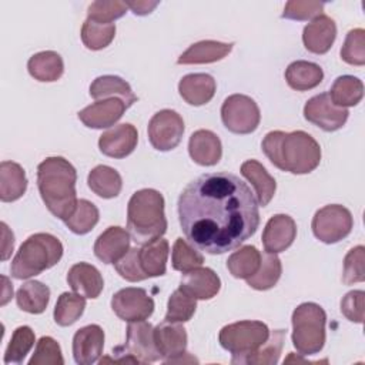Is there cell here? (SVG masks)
Returning <instances> with one entry per match:
<instances>
[{
	"label": "cell",
	"instance_id": "obj_1",
	"mask_svg": "<svg viewBox=\"0 0 365 365\" xmlns=\"http://www.w3.org/2000/svg\"><path fill=\"white\" fill-rule=\"evenodd\" d=\"M178 220L191 245L211 255L235 250L259 225L258 201L231 173H207L178 197Z\"/></svg>",
	"mask_w": 365,
	"mask_h": 365
},
{
	"label": "cell",
	"instance_id": "obj_2",
	"mask_svg": "<svg viewBox=\"0 0 365 365\" xmlns=\"http://www.w3.org/2000/svg\"><path fill=\"white\" fill-rule=\"evenodd\" d=\"M261 148L267 158L279 170L291 174H308L321 163V147L305 131H269Z\"/></svg>",
	"mask_w": 365,
	"mask_h": 365
},
{
	"label": "cell",
	"instance_id": "obj_3",
	"mask_svg": "<svg viewBox=\"0 0 365 365\" xmlns=\"http://www.w3.org/2000/svg\"><path fill=\"white\" fill-rule=\"evenodd\" d=\"M77 171L64 157H47L37 167V187L47 210L66 221L77 205Z\"/></svg>",
	"mask_w": 365,
	"mask_h": 365
},
{
	"label": "cell",
	"instance_id": "obj_4",
	"mask_svg": "<svg viewBox=\"0 0 365 365\" xmlns=\"http://www.w3.org/2000/svg\"><path fill=\"white\" fill-rule=\"evenodd\" d=\"M127 230L135 244L144 245L167 231L164 197L153 188L135 191L127 205Z\"/></svg>",
	"mask_w": 365,
	"mask_h": 365
},
{
	"label": "cell",
	"instance_id": "obj_5",
	"mask_svg": "<svg viewBox=\"0 0 365 365\" xmlns=\"http://www.w3.org/2000/svg\"><path fill=\"white\" fill-rule=\"evenodd\" d=\"M63 257V244L48 232L30 235L14 255L10 272L16 279H27L54 267Z\"/></svg>",
	"mask_w": 365,
	"mask_h": 365
},
{
	"label": "cell",
	"instance_id": "obj_6",
	"mask_svg": "<svg viewBox=\"0 0 365 365\" xmlns=\"http://www.w3.org/2000/svg\"><path fill=\"white\" fill-rule=\"evenodd\" d=\"M292 345L304 356L318 354L325 345L327 314L315 302H302L292 312Z\"/></svg>",
	"mask_w": 365,
	"mask_h": 365
},
{
	"label": "cell",
	"instance_id": "obj_7",
	"mask_svg": "<svg viewBox=\"0 0 365 365\" xmlns=\"http://www.w3.org/2000/svg\"><path fill=\"white\" fill-rule=\"evenodd\" d=\"M113 354L115 358H103L100 364H148L161 359L154 342V328L147 321L128 322L125 332V344L117 346Z\"/></svg>",
	"mask_w": 365,
	"mask_h": 365
},
{
	"label": "cell",
	"instance_id": "obj_8",
	"mask_svg": "<svg viewBox=\"0 0 365 365\" xmlns=\"http://www.w3.org/2000/svg\"><path fill=\"white\" fill-rule=\"evenodd\" d=\"M269 336L268 327L261 321H238L221 328L218 341L232 354V364H244L245 358L257 351Z\"/></svg>",
	"mask_w": 365,
	"mask_h": 365
},
{
	"label": "cell",
	"instance_id": "obj_9",
	"mask_svg": "<svg viewBox=\"0 0 365 365\" xmlns=\"http://www.w3.org/2000/svg\"><path fill=\"white\" fill-rule=\"evenodd\" d=\"M221 120L234 134H251L259 125V107L245 94H231L221 106Z\"/></svg>",
	"mask_w": 365,
	"mask_h": 365
},
{
	"label": "cell",
	"instance_id": "obj_10",
	"mask_svg": "<svg viewBox=\"0 0 365 365\" xmlns=\"http://www.w3.org/2000/svg\"><path fill=\"white\" fill-rule=\"evenodd\" d=\"M354 227V218L348 208L339 204H329L319 208L311 222L314 235L325 242L335 244L349 235Z\"/></svg>",
	"mask_w": 365,
	"mask_h": 365
},
{
	"label": "cell",
	"instance_id": "obj_11",
	"mask_svg": "<svg viewBox=\"0 0 365 365\" xmlns=\"http://www.w3.org/2000/svg\"><path fill=\"white\" fill-rule=\"evenodd\" d=\"M150 144L158 151H170L175 148L184 134L182 117L170 108L157 111L148 123Z\"/></svg>",
	"mask_w": 365,
	"mask_h": 365
},
{
	"label": "cell",
	"instance_id": "obj_12",
	"mask_svg": "<svg viewBox=\"0 0 365 365\" xmlns=\"http://www.w3.org/2000/svg\"><path fill=\"white\" fill-rule=\"evenodd\" d=\"M114 314L127 322L145 321L154 312V299L144 288H123L111 298Z\"/></svg>",
	"mask_w": 365,
	"mask_h": 365
},
{
	"label": "cell",
	"instance_id": "obj_13",
	"mask_svg": "<svg viewBox=\"0 0 365 365\" xmlns=\"http://www.w3.org/2000/svg\"><path fill=\"white\" fill-rule=\"evenodd\" d=\"M348 115V110L335 106L328 93L311 97L304 106L305 120L328 133L342 128Z\"/></svg>",
	"mask_w": 365,
	"mask_h": 365
},
{
	"label": "cell",
	"instance_id": "obj_14",
	"mask_svg": "<svg viewBox=\"0 0 365 365\" xmlns=\"http://www.w3.org/2000/svg\"><path fill=\"white\" fill-rule=\"evenodd\" d=\"M137 143V128L130 123H123L108 128L100 135L98 148L107 157L124 158L134 151Z\"/></svg>",
	"mask_w": 365,
	"mask_h": 365
},
{
	"label": "cell",
	"instance_id": "obj_15",
	"mask_svg": "<svg viewBox=\"0 0 365 365\" xmlns=\"http://www.w3.org/2000/svg\"><path fill=\"white\" fill-rule=\"evenodd\" d=\"M128 107L118 97L97 100L78 111L80 121L88 128H107L114 125Z\"/></svg>",
	"mask_w": 365,
	"mask_h": 365
},
{
	"label": "cell",
	"instance_id": "obj_16",
	"mask_svg": "<svg viewBox=\"0 0 365 365\" xmlns=\"http://www.w3.org/2000/svg\"><path fill=\"white\" fill-rule=\"evenodd\" d=\"M297 237V224L287 214H277L268 220L262 231V244L265 252L279 254L294 242Z\"/></svg>",
	"mask_w": 365,
	"mask_h": 365
},
{
	"label": "cell",
	"instance_id": "obj_17",
	"mask_svg": "<svg viewBox=\"0 0 365 365\" xmlns=\"http://www.w3.org/2000/svg\"><path fill=\"white\" fill-rule=\"evenodd\" d=\"M104 331L91 324L80 328L73 336V356L78 365H91L103 354Z\"/></svg>",
	"mask_w": 365,
	"mask_h": 365
},
{
	"label": "cell",
	"instance_id": "obj_18",
	"mask_svg": "<svg viewBox=\"0 0 365 365\" xmlns=\"http://www.w3.org/2000/svg\"><path fill=\"white\" fill-rule=\"evenodd\" d=\"M154 342L161 358L165 362H170L185 354L187 331L181 322L163 321L154 328Z\"/></svg>",
	"mask_w": 365,
	"mask_h": 365
},
{
	"label": "cell",
	"instance_id": "obj_19",
	"mask_svg": "<svg viewBox=\"0 0 365 365\" xmlns=\"http://www.w3.org/2000/svg\"><path fill=\"white\" fill-rule=\"evenodd\" d=\"M130 234L121 227H108L94 242V254L104 264H114L130 250Z\"/></svg>",
	"mask_w": 365,
	"mask_h": 365
},
{
	"label": "cell",
	"instance_id": "obj_20",
	"mask_svg": "<svg viewBox=\"0 0 365 365\" xmlns=\"http://www.w3.org/2000/svg\"><path fill=\"white\" fill-rule=\"evenodd\" d=\"M336 37V24L335 21L321 14L315 17L311 23L304 27L302 41L308 51L314 54H325L332 47Z\"/></svg>",
	"mask_w": 365,
	"mask_h": 365
},
{
	"label": "cell",
	"instance_id": "obj_21",
	"mask_svg": "<svg viewBox=\"0 0 365 365\" xmlns=\"http://www.w3.org/2000/svg\"><path fill=\"white\" fill-rule=\"evenodd\" d=\"M180 288L195 299H211L218 294L221 279L211 268L198 267L184 272Z\"/></svg>",
	"mask_w": 365,
	"mask_h": 365
},
{
	"label": "cell",
	"instance_id": "obj_22",
	"mask_svg": "<svg viewBox=\"0 0 365 365\" xmlns=\"http://www.w3.org/2000/svg\"><path fill=\"white\" fill-rule=\"evenodd\" d=\"M188 153L194 163L211 167L221 160L222 145L215 133L210 130H197L190 135Z\"/></svg>",
	"mask_w": 365,
	"mask_h": 365
},
{
	"label": "cell",
	"instance_id": "obj_23",
	"mask_svg": "<svg viewBox=\"0 0 365 365\" xmlns=\"http://www.w3.org/2000/svg\"><path fill=\"white\" fill-rule=\"evenodd\" d=\"M215 80L205 73H191L184 76L178 83V93L190 106H204L215 94Z\"/></svg>",
	"mask_w": 365,
	"mask_h": 365
},
{
	"label": "cell",
	"instance_id": "obj_24",
	"mask_svg": "<svg viewBox=\"0 0 365 365\" xmlns=\"http://www.w3.org/2000/svg\"><path fill=\"white\" fill-rule=\"evenodd\" d=\"M67 282L74 292L91 299L97 298L104 288L100 271L87 262L74 264L67 272Z\"/></svg>",
	"mask_w": 365,
	"mask_h": 365
},
{
	"label": "cell",
	"instance_id": "obj_25",
	"mask_svg": "<svg viewBox=\"0 0 365 365\" xmlns=\"http://www.w3.org/2000/svg\"><path fill=\"white\" fill-rule=\"evenodd\" d=\"M234 43L201 40L191 44L177 60L178 64H207L222 60L232 50Z\"/></svg>",
	"mask_w": 365,
	"mask_h": 365
},
{
	"label": "cell",
	"instance_id": "obj_26",
	"mask_svg": "<svg viewBox=\"0 0 365 365\" xmlns=\"http://www.w3.org/2000/svg\"><path fill=\"white\" fill-rule=\"evenodd\" d=\"M241 174L252 184L258 204L268 205L275 194L277 182L265 167L257 160H247L241 164Z\"/></svg>",
	"mask_w": 365,
	"mask_h": 365
},
{
	"label": "cell",
	"instance_id": "obj_27",
	"mask_svg": "<svg viewBox=\"0 0 365 365\" xmlns=\"http://www.w3.org/2000/svg\"><path fill=\"white\" fill-rule=\"evenodd\" d=\"M27 190V178L23 167L14 161L0 164V200L11 202L23 197Z\"/></svg>",
	"mask_w": 365,
	"mask_h": 365
},
{
	"label": "cell",
	"instance_id": "obj_28",
	"mask_svg": "<svg viewBox=\"0 0 365 365\" xmlns=\"http://www.w3.org/2000/svg\"><path fill=\"white\" fill-rule=\"evenodd\" d=\"M90 96L96 100L118 97L125 103L127 107L133 106L138 100L125 80L111 74L97 77L90 86Z\"/></svg>",
	"mask_w": 365,
	"mask_h": 365
},
{
	"label": "cell",
	"instance_id": "obj_29",
	"mask_svg": "<svg viewBox=\"0 0 365 365\" xmlns=\"http://www.w3.org/2000/svg\"><path fill=\"white\" fill-rule=\"evenodd\" d=\"M27 70L34 80L51 83L63 76L64 63L58 53L47 50L31 56L27 61Z\"/></svg>",
	"mask_w": 365,
	"mask_h": 365
},
{
	"label": "cell",
	"instance_id": "obj_30",
	"mask_svg": "<svg viewBox=\"0 0 365 365\" xmlns=\"http://www.w3.org/2000/svg\"><path fill=\"white\" fill-rule=\"evenodd\" d=\"M324 78L322 68L311 61H292L285 70V80L292 90L307 91L315 88Z\"/></svg>",
	"mask_w": 365,
	"mask_h": 365
},
{
	"label": "cell",
	"instance_id": "obj_31",
	"mask_svg": "<svg viewBox=\"0 0 365 365\" xmlns=\"http://www.w3.org/2000/svg\"><path fill=\"white\" fill-rule=\"evenodd\" d=\"M170 245L164 238H157L140 248V264L148 278L165 274Z\"/></svg>",
	"mask_w": 365,
	"mask_h": 365
},
{
	"label": "cell",
	"instance_id": "obj_32",
	"mask_svg": "<svg viewBox=\"0 0 365 365\" xmlns=\"http://www.w3.org/2000/svg\"><path fill=\"white\" fill-rule=\"evenodd\" d=\"M88 188L101 198H114L123 188V180L117 170L108 165L94 167L87 177Z\"/></svg>",
	"mask_w": 365,
	"mask_h": 365
},
{
	"label": "cell",
	"instance_id": "obj_33",
	"mask_svg": "<svg viewBox=\"0 0 365 365\" xmlns=\"http://www.w3.org/2000/svg\"><path fill=\"white\" fill-rule=\"evenodd\" d=\"M50 301V288L40 281H27L23 284L17 294L16 302L21 311L29 314H41Z\"/></svg>",
	"mask_w": 365,
	"mask_h": 365
},
{
	"label": "cell",
	"instance_id": "obj_34",
	"mask_svg": "<svg viewBox=\"0 0 365 365\" xmlns=\"http://www.w3.org/2000/svg\"><path fill=\"white\" fill-rule=\"evenodd\" d=\"M328 94L335 106L342 108L354 107L364 97V84L358 77L339 76L335 78Z\"/></svg>",
	"mask_w": 365,
	"mask_h": 365
},
{
	"label": "cell",
	"instance_id": "obj_35",
	"mask_svg": "<svg viewBox=\"0 0 365 365\" xmlns=\"http://www.w3.org/2000/svg\"><path fill=\"white\" fill-rule=\"evenodd\" d=\"M261 264V252L254 245H244L227 259V268L234 278L247 279L254 275Z\"/></svg>",
	"mask_w": 365,
	"mask_h": 365
},
{
	"label": "cell",
	"instance_id": "obj_36",
	"mask_svg": "<svg viewBox=\"0 0 365 365\" xmlns=\"http://www.w3.org/2000/svg\"><path fill=\"white\" fill-rule=\"evenodd\" d=\"M282 274V265L281 259L277 257V254L265 252L261 255V264L258 271L247 278V284L258 291H265L272 288L279 277Z\"/></svg>",
	"mask_w": 365,
	"mask_h": 365
},
{
	"label": "cell",
	"instance_id": "obj_37",
	"mask_svg": "<svg viewBox=\"0 0 365 365\" xmlns=\"http://www.w3.org/2000/svg\"><path fill=\"white\" fill-rule=\"evenodd\" d=\"M86 297L73 292H63L54 307V321L60 327L73 325L84 312Z\"/></svg>",
	"mask_w": 365,
	"mask_h": 365
},
{
	"label": "cell",
	"instance_id": "obj_38",
	"mask_svg": "<svg viewBox=\"0 0 365 365\" xmlns=\"http://www.w3.org/2000/svg\"><path fill=\"white\" fill-rule=\"evenodd\" d=\"M98 218H100L98 208L91 201L81 198V200H77V205L73 214L64 221V224L74 234L84 235L96 227V224L98 222Z\"/></svg>",
	"mask_w": 365,
	"mask_h": 365
},
{
	"label": "cell",
	"instance_id": "obj_39",
	"mask_svg": "<svg viewBox=\"0 0 365 365\" xmlns=\"http://www.w3.org/2000/svg\"><path fill=\"white\" fill-rule=\"evenodd\" d=\"M285 341V331L284 329H275L271 332L268 339L252 354H250L244 364L251 365H275L279 359L282 345Z\"/></svg>",
	"mask_w": 365,
	"mask_h": 365
},
{
	"label": "cell",
	"instance_id": "obj_40",
	"mask_svg": "<svg viewBox=\"0 0 365 365\" xmlns=\"http://www.w3.org/2000/svg\"><path fill=\"white\" fill-rule=\"evenodd\" d=\"M115 36V24H103L86 20L81 27V40L88 50H101L110 46Z\"/></svg>",
	"mask_w": 365,
	"mask_h": 365
},
{
	"label": "cell",
	"instance_id": "obj_41",
	"mask_svg": "<svg viewBox=\"0 0 365 365\" xmlns=\"http://www.w3.org/2000/svg\"><path fill=\"white\" fill-rule=\"evenodd\" d=\"M34 342L36 336L30 327L23 325L16 328L4 352V364H21Z\"/></svg>",
	"mask_w": 365,
	"mask_h": 365
},
{
	"label": "cell",
	"instance_id": "obj_42",
	"mask_svg": "<svg viewBox=\"0 0 365 365\" xmlns=\"http://www.w3.org/2000/svg\"><path fill=\"white\" fill-rule=\"evenodd\" d=\"M195 301H197L195 298H192L191 295H188L185 291H182L178 287L168 298L164 321L181 322V324L190 321L197 308Z\"/></svg>",
	"mask_w": 365,
	"mask_h": 365
},
{
	"label": "cell",
	"instance_id": "obj_43",
	"mask_svg": "<svg viewBox=\"0 0 365 365\" xmlns=\"http://www.w3.org/2000/svg\"><path fill=\"white\" fill-rule=\"evenodd\" d=\"M202 262L204 257L200 251L195 250L194 245H191L182 238L175 240L171 254V264L175 271H181L184 274L187 271L201 267Z\"/></svg>",
	"mask_w": 365,
	"mask_h": 365
},
{
	"label": "cell",
	"instance_id": "obj_44",
	"mask_svg": "<svg viewBox=\"0 0 365 365\" xmlns=\"http://www.w3.org/2000/svg\"><path fill=\"white\" fill-rule=\"evenodd\" d=\"M125 1L118 0H97L93 1L87 9V19L103 23V24H113L114 20L123 17L127 11Z\"/></svg>",
	"mask_w": 365,
	"mask_h": 365
},
{
	"label": "cell",
	"instance_id": "obj_45",
	"mask_svg": "<svg viewBox=\"0 0 365 365\" xmlns=\"http://www.w3.org/2000/svg\"><path fill=\"white\" fill-rule=\"evenodd\" d=\"M341 58L351 66L365 64V30L358 27L348 31L341 48Z\"/></svg>",
	"mask_w": 365,
	"mask_h": 365
},
{
	"label": "cell",
	"instance_id": "obj_46",
	"mask_svg": "<svg viewBox=\"0 0 365 365\" xmlns=\"http://www.w3.org/2000/svg\"><path fill=\"white\" fill-rule=\"evenodd\" d=\"M365 248L364 245H356L348 251L344 258V271L342 282L352 285L355 282H362L365 279Z\"/></svg>",
	"mask_w": 365,
	"mask_h": 365
},
{
	"label": "cell",
	"instance_id": "obj_47",
	"mask_svg": "<svg viewBox=\"0 0 365 365\" xmlns=\"http://www.w3.org/2000/svg\"><path fill=\"white\" fill-rule=\"evenodd\" d=\"M30 365H63L64 358L61 348L51 336H41L36 345L34 354L29 361Z\"/></svg>",
	"mask_w": 365,
	"mask_h": 365
},
{
	"label": "cell",
	"instance_id": "obj_48",
	"mask_svg": "<svg viewBox=\"0 0 365 365\" xmlns=\"http://www.w3.org/2000/svg\"><path fill=\"white\" fill-rule=\"evenodd\" d=\"M324 3L312 0H289L282 11L284 19L289 20H314L315 17L324 14Z\"/></svg>",
	"mask_w": 365,
	"mask_h": 365
},
{
	"label": "cell",
	"instance_id": "obj_49",
	"mask_svg": "<svg viewBox=\"0 0 365 365\" xmlns=\"http://www.w3.org/2000/svg\"><path fill=\"white\" fill-rule=\"evenodd\" d=\"M114 267H115V271L120 274V277L124 278L125 281L138 282L148 278L141 268L138 248H130L123 258L114 262Z\"/></svg>",
	"mask_w": 365,
	"mask_h": 365
},
{
	"label": "cell",
	"instance_id": "obj_50",
	"mask_svg": "<svg viewBox=\"0 0 365 365\" xmlns=\"http://www.w3.org/2000/svg\"><path fill=\"white\" fill-rule=\"evenodd\" d=\"M364 302H365V292L362 289H354L345 294L341 299V312L344 317L356 324L364 322Z\"/></svg>",
	"mask_w": 365,
	"mask_h": 365
},
{
	"label": "cell",
	"instance_id": "obj_51",
	"mask_svg": "<svg viewBox=\"0 0 365 365\" xmlns=\"http://www.w3.org/2000/svg\"><path fill=\"white\" fill-rule=\"evenodd\" d=\"M125 4L128 9H131V11L135 16H145V14H150L158 6V1L137 0V1H125Z\"/></svg>",
	"mask_w": 365,
	"mask_h": 365
},
{
	"label": "cell",
	"instance_id": "obj_52",
	"mask_svg": "<svg viewBox=\"0 0 365 365\" xmlns=\"http://www.w3.org/2000/svg\"><path fill=\"white\" fill-rule=\"evenodd\" d=\"M1 232H3V242H1V259L6 261L11 252H13V247H14V235L13 232L9 230V227L6 225V222H1Z\"/></svg>",
	"mask_w": 365,
	"mask_h": 365
},
{
	"label": "cell",
	"instance_id": "obj_53",
	"mask_svg": "<svg viewBox=\"0 0 365 365\" xmlns=\"http://www.w3.org/2000/svg\"><path fill=\"white\" fill-rule=\"evenodd\" d=\"M1 279H3V282H4V285H3V295H1V305H6L7 302H9V299L13 297V285L9 282V279H7V277H1Z\"/></svg>",
	"mask_w": 365,
	"mask_h": 365
}]
</instances>
